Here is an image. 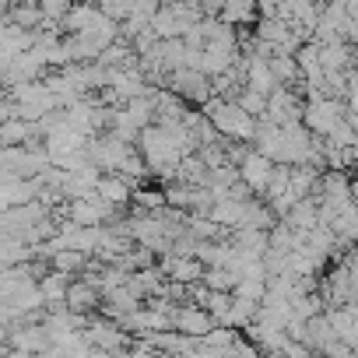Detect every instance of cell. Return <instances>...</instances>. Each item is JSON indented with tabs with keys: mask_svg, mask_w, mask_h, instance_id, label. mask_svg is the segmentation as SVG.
<instances>
[{
	"mask_svg": "<svg viewBox=\"0 0 358 358\" xmlns=\"http://www.w3.org/2000/svg\"><path fill=\"white\" fill-rule=\"evenodd\" d=\"M355 246H358V236H355Z\"/></svg>",
	"mask_w": 358,
	"mask_h": 358,
	"instance_id": "5b68a950",
	"label": "cell"
},
{
	"mask_svg": "<svg viewBox=\"0 0 358 358\" xmlns=\"http://www.w3.org/2000/svg\"><path fill=\"white\" fill-rule=\"evenodd\" d=\"M218 18H225L229 25H250L257 22V0H225Z\"/></svg>",
	"mask_w": 358,
	"mask_h": 358,
	"instance_id": "277c9868",
	"label": "cell"
},
{
	"mask_svg": "<svg viewBox=\"0 0 358 358\" xmlns=\"http://www.w3.org/2000/svg\"><path fill=\"white\" fill-rule=\"evenodd\" d=\"M106 299V292L88 278V281H71V288H67V309L71 313H88V309H95L99 302Z\"/></svg>",
	"mask_w": 358,
	"mask_h": 358,
	"instance_id": "3957f363",
	"label": "cell"
},
{
	"mask_svg": "<svg viewBox=\"0 0 358 358\" xmlns=\"http://www.w3.org/2000/svg\"><path fill=\"white\" fill-rule=\"evenodd\" d=\"M274 158H267L264 151H250L243 162H239V176H243V183L253 190V194H267V187H271V176H274Z\"/></svg>",
	"mask_w": 358,
	"mask_h": 358,
	"instance_id": "7a4b0ae2",
	"label": "cell"
},
{
	"mask_svg": "<svg viewBox=\"0 0 358 358\" xmlns=\"http://www.w3.org/2000/svg\"><path fill=\"white\" fill-rule=\"evenodd\" d=\"M172 327L179 330V334H187V337H208L215 327H218V320H215V313L208 309V306H201V302H183L176 309V316H172Z\"/></svg>",
	"mask_w": 358,
	"mask_h": 358,
	"instance_id": "6da1fadb",
	"label": "cell"
}]
</instances>
